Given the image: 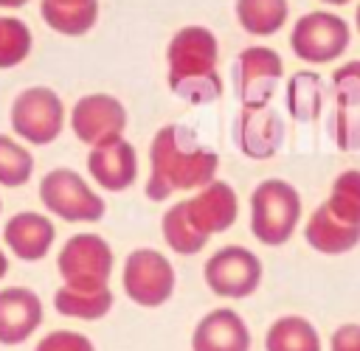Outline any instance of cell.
<instances>
[{
  "mask_svg": "<svg viewBox=\"0 0 360 351\" xmlns=\"http://www.w3.org/2000/svg\"><path fill=\"white\" fill-rule=\"evenodd\" d=\"M98 0H39L45 25L62 37H84L98 22Z\"/></svg>",
  "mask_w": 360,
  "mask_h": 351,
  "instance_id": "obj_19",
  "label": "cell"
},
{
  "mask_svg": "<svg viewBox=\"0 0 360 351\" xmlns=\"http://www.w3.org/2000/svg\"><path fill=\"white\" fill-rule=\"evenodd\" d=\"M352 45V28L349 22L326 8L307 11L292 22L290 31V48L295 59L307 65H329L338 62Z\"/></svg>",
  "mask_w": 360,
  "mask_h": 351,
  "instance_id": "obj_6",
  "label": "cell"
},
{
  "mask_svg": "<svg viewBox=\"0 0 360 351\" xmlns=\"http://www.w3.org/2000/svg\"><path fill=\"white\" fill-rule=\"evenodd\" d=\"M0 211H3V199H0Z\"/></svg>",
  "mask_w": 360,
  "mask_h": 351,
  "instance_id": "obj_36",
  "label": "cell"
},
{
  "mask_svg": "<svg viewBox=\"0 0 360 351\" xmlns=\"http://www.w3.org/2000/svg\"><path fill=\"white\" fill-rule=\"evenodd\" d=\"M39 202L42 208L62 219V222H82L93 225L101 222L107 213V202L101 194L73 168H51L39 180Z\"/></svg>",
  "mask_w": 360,
  "mask_h": 351,
  "instance_id": "obj_4",
  "label": "cell"
},
{
  "mask_svg": "<svg viewBox=\"0 0 360 351\" xmlns=\"http://www.w3.org/2000/svg\"><path fill=\"white\" fill-rule=\"evenodd\" d=\"M68 124L79 143L98 146V143L121 138L127 132L129 115L121 98L110 93H87L70 107Z\"/></svg>",
  "mask_w": 360,
  "mask_h": 351,
  "instance_id": "obj_11",
  "label": "cell"
},
{
  "mask_svg": "<svg viewBox=\"0 0 360 351\" xmlns=\"http://www.w3.org/2000/svg\"><path fill=\"white\" fill-rule=\"evenodd\" d=\"M284 101H287V112L301 121H318L323 112V79L315 70H298L287 79V90H284Z\"/></svg>",
  "mask_w": 360,
  "mask_h": 351,
  "instance_id": "obj_24",
  "label": "cell"
},
{
  "mask_svg": "<svg viewBox=\"0 0 360 351\" xmlns=\"http://www.w3.org/2000/svg\"><path fill=\"white\" fill-rule=\"evenodd\" d=\"M8 275V256H6V250L0 247V281Z\"/></svg>",
  "mask_w": 360,
  "mask_h": 351,
  "instance_id": "obj_33",
  "label": "cell"
},
{
  "mask_svg": "<svg viewBox=\"0 0 360 351\" xmlns=\"http://www.w3.org/2000/svg\"><path fill=\"white\" fill-rule=\"evenodd\" d=\"M121 286L124 295L141 306V309H160L172 300L174 286H177V272L169 261L155 247H135L124 258V272H121Z\"/></svg>",
  "mask_w": 360,
  "mask_h": 351,
  "instance_id": "obj_7",
  "label": "cell"
},
{
  "mask_svg": "<svg viewBox=\"0 0 360 351\" xmlns=\"http://www.w3.org/2000/svg\"><path fill=\"white\" fill-rule=\"evenodd\" d=\"M326 208L349 222V225H357L360 227V168H346L340 171L335 180H332V188H329V197L323 199Z\"/></svg>",
  "mask_w": 360,
  "mask_h": 351,
  "instance_id": "obj_26",
  "label": "cell"
},
{
  "mask_svg": "<svg viewBox=\"0 0 360 351\" xmlns=\"http://www.w3.org/2000/svg\"><path fill=\"white\" fill-rule=\"evenodd\" d=\"M354 28H357V34H360V3H357V8H354Z\"/></svg>",
  "mask_w": 360,
  "mask_h": 351,
  "instance_id": "obj_34",
  "label": "cell"
},
{
  "mask_svg": "<svg viewBox=\"0 0 360 351\" xmlns=\"http://www.w3.org/2000/svg\"><path fill=\"white\" fill-rule=\"evenodd\" d=\"M191 351H250V329L236 309H211L191 331Z\"/></svg>",
  "mask_w": 360,
  "mask_h": 351,
  "instance_id": "obj_17",
  "label": "cell"
},
{
  "mask_svg": "<svg viewBox=\"0 0 360 351\" xmlns=\"http://www.w3.org/2000/svg\"><path fill=\"white\" fill-rule=\"evenodd\" d=\"M219 171V154L208 149L186 124H163L149 143V202H166L177 191H197Z\"/></svg>",
  "mask_w": 360,
  "mask_h": 351,
  "instance_id": "obj_1",
  "label": "cell"
},
{
  "mask_svg": "<svg viewBox=\"0 0 360 351\" xmlns=\"http://www.w3.org/2000/svg\"><path fill=\"white\" fill-rule=\"evenodd\" d=\"M233 135H236L239 152L248 160H270L278 154L284 143V121L270 104L242 107Z\"/></svg>",
  "mask_w": 360,
  "mask_h": 351,
  "instance_id": "obj_13",
  "label": "cell"
},
{
  "mask_svg": "<svg viewBox=\"0 0 360 351\" xmlns=\"http://www.w3.org/2000/svg\"><path fill=\"white\" fill-rule=\"evenodd\" d=\"M166 81L169 90L186 104L205 107L222 98L225 84L219 76V42L205 25H183L166 45Z\"/></svg>",
  "mask_w": 360,
  "mask_h": 351,
  "instance_id": "obj_2",
  "label": "cell"
},
{
  "mask_svg": "<svg viewBox=\"0 0 360 351\" xmlns=\"http://www.w3.org/2000/svg\"><path fill=\"white\" fill-rule=\"evenodd\" d=\"M264 278L262 258L242 244H225L202 264V281L205 286L225 300H245L259 292Z\"/></svg>",
  "mask_w": 360,
  "mask_h": 351,
  "instance_id": "obj_8",
  "label": "cell"
},
{
  "mask_svg": "<svg viewBox=\"0 0 360 351\" xmlns=\"http://www.w3.org/2000/svg\"><path fill=\"white\" fill-rule=\"evenodd\" d=\"M31 0H0V8H8V11H14V8H22V6H28Z\"/></svg>",
  "mask_w": 360,
  "mask_h": 351,
  "instance_id": "obj_32",
  "label": "cell"
},
{
  "mask_svg": "<svg viewBox=\"0 0 360 351\" xmlns=\"http://www.w3.org/2000/svg\"><path fill=\"white\" fill-rule=\"evenodd\" d=\"M112 267H115V253L110 241L101 239L98 233L70 236L56 256V270L62 275V284L79 289L110 286Z\"/></svg>",
  "mask_w": 360,
  "mask_h": 351,
  "instance_id": "obj_9",
  "label": "cell"
},
{
  "mask_svg": "<svg viewBox=\"0 0 360 351\" xmlns=\"http://www.w3.org/2000/svg\"><path fill=\"white\" fill-rule=\"evenodd\" d=\"M34 177V154L25 143L0 132V185L22 188Z\"/></svg>",
  "mask_w": 360,
  "mask_h": 351,
  "instance_id": "obj_25",
  "label": "cell"
},
{
  "mask_svg": "<svg viewBox=\"0 0 360 351\" xmlns=\"http://www.w3.org/2000/svg\"><path fill=\"white\" fill-rule=\"evenodd\" d=\"M236 22L250 37H273L290 20V0H233Z\"/></svg>",
  "mask_w": 360,
  "mask_h": 351,
  "instance_id": "obj_23",
  "label": "cell"
},
{
  "mask_svg": "<svg viewBox=\"0 0 360 351\" xmlns=\"http://www.w3.org/2000/svg\"><path fill=\"white\" fill-rule=\"evenodd\" d=\"M34 351H96L93 340L82 331H73V329H56V331H48L37 345Z\"/></svg>",
  "mask_w": 360,
  "mask_h": 351,
  "instance_id": "obj_30",
  "label": "cell"
},
{
  "mask_svg": "<svg viewBox=\"0 0 360 351\" xmlns=\"http://www.w3.org/2000/svg\"><path fill=\"white\" fill-rule=\"evenodd\" d=\"M8 121H11V132L22 143L48 146L62 135V129L68 124V110L56 90L37 84V87H25L14 95Z\"/></svg>",
  "mask_w": 360,
  "mask_h": 351,
  "instance_id": "obj_5",
  "label": "cell"
},
{
  "mask_svg": "<svg viewBox=\"0 0 360 351\" xmlns=\"http://www.w3.org/2000/svg\"><path fill=\"white\" fill-rule=\"evenodd\" d=\"M45 309L34 289L6 286L0 289V345H22L42 326Z\"/></svg>",
  "mask_w": 360,
  "mask_h": 351,
  "instance_id": "obj_15",
  "label": "cell"
},
{
  "mask_svg": "<svg viewBox=\"0 0 360 351\" xmlns=\"http://www.w3.org/2000/svg\"><path fill=\"white\" fill-rule=\"evenodd\" d=\"M301 222V194L281 177H267L250 191V233L264 247H281Z\"/></svg>",
  "mask_w": 360,
  "mask_h": 351,
  "instance_id": "obj_3",
  "label": "cell"
},
{
  "mask_svg": "<svg viewBox=\"0 0 360 351\" xmlns=\"http://www.w3.org/2000/svg\"><path fill=\"white\" fill-rule=\"evenodd\" d=\"M321 3H326V6H346L349 0H321Z\"/></svg>",
  "mask_w": 360,
  "mask_h": 351,
  "instance_id": "obj_35",
  "label": "cell"
},
{
  "mask_svg": "<svg viewBox=\"0 0 360 351\" xmlns=\"http://www.w3.org/2000/svg\"><path fill=\"white\" fill-rule=\"evenodd\" d=\"M304 241L321 256H343L360 244V227L338 219L326 202H321L304 225Z\"/></svg>",
  "mask_w": 360,
  "mask_h": 351,
  "instance_id": "obj_18",
  "label": "cell"
},
{
  "mask_svg": "<svg viewBox=\"0 0 360 351\" xmlns=\"http://www.w3.org/2000/svg\"><path fill=\"white\" fill-rule=\"evenodd\" d=\"M186 208H188V216L194 219V225L202 233L214 236V233H225L236 225L239 197L231 183L214 177L211 183H205L186 199Z\"/></svg>",
  "mask_w": 360,
  "mask_h": 351,
  "instance_id": "obj_14",
  "label": "cell"
},
{
  "mask_svg": "<svg viewBox=\"0 0 360 351\" xmlns=\"http://www.w3.org/2000/svg\"><path fill=\"white\" fill-rule=\"evenodd\" d=\"M264 351H323L315 323L304 314H281L267 326Z\"/></svg>",
  "mask_w": 360,
  "mask_h": 351,
  "instance_id": "obj_21",
  "label": "cell"
},
{
  "mask_svg": "<svg viewBox=\"0 0 360 351\" xmlns=\"http://www.w3.org/2000/svg\"><path fill=\"white\" fill-rule=\"evenodd\" d=\"M87 174L90 180L110 194H121L135 185L138 180V152L121 135L115 140L90 146L87 152Z\"/></svg>",
  "mask_w": 360,
  "mask_h": 351,
  "instance_id": "obj_12",
  "label": "cell"
},
{
  "mask_svg": "<svg viewBox=\"0 0 360 351\" xmlns=\"http://www.w3.org/2000/svg\"><path fill=\"white\" fill-rule=\"evenodd\" d=\"M115 298L110 286H98V289H79V286H68L62 284L53 292V309L62 317L70 320H101L110 314Z\"/></svg>",
  "mask_w": 360,
  "mask_h": 351,
  "instance_id": "obj_20",
  "label": "cell"
},
{
  "mask_svg": "<svg viewBox=\"0 0 360 351\" xmlns=\"http://www.w3.org/2000/svg\"><path fill=\"white\" fill-rule=\"evenodd\" d=\"M332 93L340 110H360V59H352L332 73Z\"/></svg>",
  "mask_w": 360,
  "mask_h": 351,
  "instance_id": "obj_28",
  "label": "cell"
},
{
  "mask_svg": "<svg viewBox=\"0 0 360 351\" xmlns=\"http://www.w3.org/2000/svg\"><path fill=\"white\" fill-rule=\"evenodd\" d=\"M329 351H360V323H340L329 337Z\"/></svg>",
  "mask_w": 360,
  "mask_h": 351,
  "instance_id": "obj_31",
  "label": "cell"
},
{
  "mask_svg": "<svg viewBox=\"0 0 360 351\" xmlns=\"http://www.w3.org/2000/svg\"><path fill=\"white\" fill-rule=\"evenodd\" d=\"M332 140L340 152H360V110H335Z\"/></svg>",
  "mask_w": 360,
  "mask_h": 351,
  "instance_id": "obj_29",
  "label": "cell"
},
{
  "mask_svg": "<svg viewBox=\"0 0 360 351\" xmlns=\"http://www.w3.org/2000/svg\"><path fill=\"white\" fill-rule=\"evenodd\" d=\"M56 239V227L48 213L39 211H20L3 225V244L8 253L25 264L42 261Z\"/></svg>",
  "mask_w": 360,
  "mask_h": 351,
  "instance_id": "obj_16",
  "label": "cell"
},
{
  "mask_svg": "<svg viewBox=\"0 0 360 351\" xmlns=\"http://www.w3.org/2000/svg\"><path fill=\"white\" fill-rule=\"evenodd\" d=\"M160 236L169 244V250L177 253V256H197V253L205 250V244L211 239L188 216L186 199L174 202V205H169V211H163V216H160Z\"/></svg>",
  "mask_w": 360,
  "mask_h": 351,
  "instance_id": "obj_22",
  "label": "cell"
},
{
  "mask_svg": "<svg viewBox=\"0 0 360 351\" xmlns=\"http://www.w3.org/2000/svg\"><path fill=\"white\" fill-rule=\"evenodd\" d=\"M31 28L14 14H0V70L22 65L31 56Z\"/></svg>",
  "mask_w": 360,
  "mask_h": 351,
  "instance_id": "obj_27",
  "label": "cell"
},
{
  "mask_svg": "<svg viewBox=\"0 0 360 351\" xmlns=\"http://www.w3.org/2000/svg\"><path fill=\"white\" fill-rule=\"evenodd\" d=\"M284 76L278 51L267 45H248L233 62V87L242 107H264L276 95Z\"/></svg>",
  "mask_w": 360,
  "mask_h": 351,
  "instance_id": "obj_10",
  "label": "cell"
}]
</instances>
